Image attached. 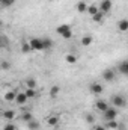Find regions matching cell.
<instances>
[{"label": "cell", "instance_id": "cell-1", "mask_svg": "<svg viewBox=\"0 0 128 130\" xmlns=\"http://www.w3.org/2000/svg\"><path fill=\"white\" fill-rule=\"evenodd\" d=\"M110 103L115 107H125L127 106V98L124 97V95H121V94H115L110 98Z\"/></svg>", "mask_w": 128, "mask_h": 130}, {"label": "cell", "instance_id": "cell-2", "mask_svg": "<svg viewBox=\"0 0 128 130\" xmlns=\"http://www.w3.org/2000/svg\"><path fill=\"white\" fill-rule=\"evenodd\" d=\"M29 42L32 45V50H36V52H42L44 50V41H42V38H30Z\"/></svg>", "mask_w": 128, "mask_h": 130}, {"label": "cell", "instance_id": "cell-3", "mask_svg": "<svg viewBox=\"0 0 128 130\" xmlns=\"http://www.w3.org/2000/svg\"><path fill=\"white\" fill-rule=\"evenodd\" d=\"M102 115H104V120H105V121H112V120H116V117H118V110H116V107L113 106V107H109Z\"/></svg>", "mask_w": 128, "mask_h": 130}, {"label": "cell", "instance_id": "cell-4", "mask_svg": "<svg viewBox=\"0 0 128 130\" xmlns=\"http://www.w3.org/2000/svg\"><path fill=\"white\" fill-rule=\"evenodd\" d=\"M101 77H102L105 82H113V80H115V77H116V73H115V70L107 68V70H104V71H102Z\"/></svg>", "mask_w": 128, "mask_h": 130}, {"label": "cell", "instance_id": "cell-5", "mask_svg": "<svg viewBox=\"0 0 128 130\" xmlns=\"http://www.w3.org/2000/svg\"><path fill=\"white\" fill-rule=\"evenodd\" d=\"M98 6H99V11H102L104 14H109L112 6H113V2L112 0H101V3Z\"/></svg>", "mask_w": 128, "mask_h": 130}, {"label": "cell", "instance_id": "cell-6", "mask_svg": "<svg viewBox=\"0 0 128 130\" xmlns=\"http://www.w3.org/2000/svg\"><path fill=\"white\" fill-rule=\"evenodd\" d=\"M102 85L101 83H98V82H94V83H91L89 85V91L92 92V94H95V95H99L101 92H102Z\"/></svg>", "mask_w": 128, "mask_h": 130}, {"label": "cell", "instance_id": "cell-7", "mask_svg": "<svg viewBox=\"0 0 128 130\" xmlns=\"http://www.w3.org/2000/svg\"><path fill=\"white\" fill-rule=\"evenodd\" d=\"M95 107H96V110H99V112H102V113H104L110 106H109V103H107L105 100H96Z\"/></svg>", "mask_w": 128, "mask_h": 130}, {"label": "cell", "instance_id": "cell-8", "mask_svg": "<svg viewBox=\"0 0 128 130\" xmlns=\"http://www.w3.org/2000/svg\"><path fill=\"white\" fill-rule=\"evenodd\" d=\"M27 100H29V97L26 95V92H24V91H21V92H18V95H17V98H15V103H17V104H20V106H23V104H26V103H27Z\"/></svg>", "mask_w": 128, "mask_h": 130}, {"label": "cell", "instance_id": "cell-9", "mask_svg": "<svg viewBox=\"0 0 128 130\" xmlns=\"http://www.w3.org/2000/svg\"><path fill=\"white\" fill-rule=\"evenodd\" d=\"M17 95H18V91H15V89L12 91V89H11L9 92H6V94H5V97H3V98H5V101H9V103H11V101H15Z\"/></svg>", "mask_w": 128, "mask_h": 130}, {"label": "cell", "instance_id": "cell-10", "mask_svg": "<svg viewBox=\"0 0 128 130\" xmlns=\"http://www.w3.org/2000/svg\"><path fill=\"white\" fill-rule=\"evenodd\" d=\"M59 121H60V118H59L57 115H50V117L47 118V124H48L50 127L57 126V124H59Z\"/></svg>", "mask_w": 128, "mask_h": 130}, {"label": "cell", "instance_id": "cell-11", "mask_svg": "<svg viewBox=\"0 0 128 130\" xmlns=\"http://www.w3.org/2000/svg\"><path fill=\"white\" fill-rule=\"evenodd\" d=\"M88 8H89V5H88L84 0H80V2L77 3V11H78L80 14H84V12H88Z\"/></svg>", "mask_w": 128, "mask_h": 130}, {"label": "cell", "instance_id": "cell-12", "mask_svg": "<svg viewBox=\"0 0 128 130\" xmlns=\"http://www.w3.org/2000/svg\"><path fill=\"white\" fill-rule=\"evenodd\" d=\"M21 52H23L24 55H29L30 52H33L32 45H30V42H29V41H23V42H21Z\"/></svg>", "mask_w": 128, "mask_h": 130}, {"label": "cell", "instance_id": "cell-13", "mask_svg": "<svg viewBox=\"0 0 128 130\" xmlns=\"http://www.w3.org/2000/svg\"><path fill=\"white\" fill-rule=\"evenodd\" d=\"M118 30L119 32H128V20H119L118 21Z\"/></svg>", "mask_w": 128, "mask_h": 130}, {"label": "cell", "instance_id": "cell-14", "mask_svg": "<svg viewBox=\"0 0 128 130\" xmlns=\"http://www.w3.org/2000/svg\"><path fill=\"white\" fill-rule=\"evenodd\" d=\"M99 12V6L96 5V3H92V5H89V8H88V14L91 15V17H94L95 14Z\"/></svg>", "mask_w": 128, "mask_h": 130}, {"label": "cell", "instance_id": "cell-15", "mask_svg": "<svg viewBox=\"0 0 128 130\" xmlns=\"http://www.w3.org/2000/svg\"><path fill=\"white\" fill-rule=\"evenodd\" d=\"M118 70H119V73H121V74H125V76H128V61L121 62V64L118 65Z\"/></svg>", "mask_w": 128, "mask_h": 130}, {"label": "cell", "instance_id": "cell-16", "mask_svg": "<svg viewBox=\"0 0 128 130\" xmlns=\"http://www.w3.org/2000/svg\"><path fill=\"white\" fill-rule=\"evenodd\" d=\"M68 30H71V26H69V24H60V26H57V27H56V32L59 33L60 36H62L63 33H66Z\"/></svg>", "mask_w": 128, "mask_h": 130}, {"label": "cell", "instance_id": "cell-17", "mask_svg": "<svg viewBox=\"0 0 128 130\" xmlns=\"http://www.w3.org/2000/svg\"><path fill=\"white\" fill-rule=\"evenodd\" d=\"M118 126H119V123H116V120L105 121V124H104L105 129H110V130H118Z\"/></svg>", "mask_w": 128, "mask_h": 130}, {"label": "cell", "instance_id": "cell-18", "mask_svg": "<svg viewBox=\"0 0 128 130\" xmlns=\"http://www.w3.org/2000/svg\"><path fill=\"white\" fill-rule=\"evenodd\" d=\"M3 118H5V120H8V121H12V120L15 118V110H12V109L5 110V112H3Z\"/></svg>", "mask_w": 128, "mask_h": 130}, {"label": "cell", "instance_id": "cell-19", "mask_svg": "<svg viewBox=\"0 0 128 130\" xmlns=\"http://www.w3.org/2000/svg\"><path fill=\"white\" fill-rule=\"evenodd\" d=\"M59 94H60V86H59V85H53L51 89H50V95L54 98V97H57Z\"/></svg>", "mask_w": 128, "mask_h": 130}, {"label": "cell", "instance_id": "cell-20", "mask_svg": "<svg viewBox=\"0 0 128 130\" xmlns=\"http://www.w3.org/2000/svg\"><path fill=\"white\" fill-rule=\"evenodd\" d=\"M39 121H36V120H32V121H29L27 123V129L29 130H39Z\"/></svg>", "mask_w": 128, "mask_h": 130}, {"label": "cell", "instance_id": "cell-21", "mask_svg": "<svg viewBox=\"0 0 128 130\" xmlns=\"http://www.w3.org/2000/svg\"><path fill=\"white\" fill-rule=\"evenodd\" d=\"M32 120H35V118H33V115L30 112H23V113H21V121H24L26 124H27L29 121H32Z\"/></svg>", "mask_w": 128, "mask_h": 130}, {"label": "cell", "instance_id": "cell-22", "mask_svg": "<svg viewBox=\"0 0 128 130\" xmlns=\"http://www.w3.org/2000/svg\"><path fill=\"white\" fill-rule=\"evenodd\" d=\"M92 41H94V38H92L91 35H86V36H83V38H81V45L88 47V45H91V44H92Z\"/></svg>", "mask_w": 128, "mask_h": 130}, {"label": "cell", "instance_id": "cell-23", "mask_svg": "<svg viewBox=\"0 0 128 130\" xmlns=\"http://www.w3.org/2000/svg\"><path fill=\"white\" fill-rule=\"evenodd\" d=\"M26 88H30V89H36V80H35V79H32V77L26 79Z\"/></svg>", "mask_w": 128, "mask_h": 130}, {"label": "cell", "instance_id": "cell-24", "mask_svg": "<svg viewBox=\"0 0 128 130\" xmlns=\"http://www.w3.org/2000/svg\"><path fill=\"white\" fill-rule=\"evenodd\" d=\"M65 61H66L69 65H74L75 62H77V58H75V55L69 53V55H66V56H65Z\"/></svg>", "mask_w": 128, "mask_h": 130}, {"label": "cell", "instance_id": "cell-25", "mask_svg": "<svg viewBox=\"0 0 128 130\" xmlns=\"http://www.w3.org/2000/svg\"><path fill=\"white\" fill-rule=\"evenodd\" d=\"M104 15H105V14H104V12H102V11H99V12H98V14H95V15H94V17H92V20H94V21H95V23H101V21H102V20H104Z\"/></svg>", "mask_w": 128, "mask_h": 130}, {"label": "cell", "instance_id": "cell-26", "mask_svg": "<svg viewBox=\"0 0 128 130\" xmlns=\"http://www.w3.org/2000/svg\"><path fill=\"white\" fill-rule=\"evenodd\" d=\"M42 41H44V50H50L53 47V41L50 38H42Z\"/></svg>", "mask_w": 128, "mask_h": 130}, {"label": "cell", "instance_id": "cell-27", "mask_svg": "<svg viewBox=\"0 0 128 130\" xmlns=\"http://www.w3.org/2000/svg\"><path fill=\"white\" fill-rule=\"evenodd\" d=\"M84 121L89 123V124H94V123H95V117H94L91 112H86V113H84Z\"/></svg>", "mask_w": 128, "mask_h": 130}, {"label": "cell", "instance_id": "cell-28", "mask_svg": "<svg viewBox=\"0 0 128 130\" xmlns=\"http://www.w3.org/2000/svg\"><path fill=\"white\" fill-rule=\"evenodd\" d=\"M24 92H26V95L29 98H35L38 95V92H36V89H30V88H26L24 89Z\"/></svg>", "mask_w": 128, "mask_h": 130}, {"label": "cell", "instance_id": "cell-29", "mask_svg": "<svg viewBox=\"0 0 128 130\" xmlns=\"http://www.w3.org/2000/svg\"><path fill=\"white\" fill-rule=\"evenodd\" d=\"M14 3H15V0H2L3 8H9V6H12Z\"/></svg>", "mask_w": 128, "mask_h": 130}, {"label": "cell", "instance_id": "cell-30", "mask_svg": "<svg viewBox=\"0 0 128 130\" xmlns=\"http://www.w3.org/2000/svg\"><path fill=\"white\" fill-rule=\"evenodd\" d=\"M62 38H63V39H71V38H72V29H71V30H68L66 33H63V35H62Z\"/></svg>", "mask_w": 128, "mask_h": 130}, {"label": "cell", "instance_id": "cell-31", "mask_svg": "<svg viewBox=\"0 0 128 130\" xmlns=\"http://www.w3.org/2000/svg\"><path fill=\"white\" fill-rule=\"evenodd\" d=\"M11 68V64L8 61H2V70H9Z\"/></svg>", "mask_w": 128, "mask_h": 130}, {"label": "cell", "instance_id": "cell-32", "mask_svg": "<svg viewBox=\"0 0 128 130\" xmlns=\"http://www.w3.org/2000/svg\"><path fill=\"white\" fill-rule=\"evenodd\" d=\"M3 130H15V126H14L12 123H8V124L3 127Z\"/></svg>", "mask_w": 128, "mask_h": 130}, {"label": "cell", "instance_id": "cell-33", "mask_svg": "<svg viewBox=\"0 0 128 130\" xmlns=\"http://www.w3.org/2000/svg\"><path fill=\"white\" fill-rule=\"evenodd\" d=\"M118 130H125V124H124V123H119V126H118Z\"/></svg>", "mask_w": 128, "mask_h": 130}, {"label": "cell", "instance_id": "cell-34", "mask_svg": "<svg viewBox=\"0 0 128 130\" xmlns=\"http://www.w3.org/2000/svg\"><path fill=\"white\" fill-rule=\"evenodd\" d=\"M94 130H105V127H104V126H95Z\"/></svg>", "mask_w": 128, "mask_h": 130}, {"label": "cell", "instance_id": "cell-35", "mask_svg": "<svg viewBox=\"0 0 128 130\" xmlns=\"http://www.w3.org/2000/svg\"><path fill=\"white\" fill-rule=\"evenodd\" d=\"M2 42H3V45H6V42H8V39H6L5 35H2Z\"/></svg>", "mask_w": 128, "mask_h": 130}, {"label": "cell", "instance_id": "cell-36", "mask_svg": "<svg viewBox=\"0 0 128 130\" xmlns=\"http://www.w3.org/2000/svg\"><path fill=\"white\" fill-rule=\"evenodd\" d=\"M48 2H56V0H48Z\"/></svg>", "mask_w": 128, "mask_h": 130}]
</instances>
